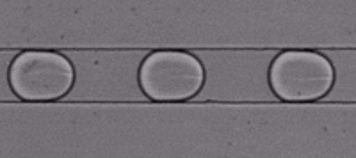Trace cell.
<instances>
[{
	"label": "cell",
	"instance_id": "obj_3",
	"mask_svg": "<svg viewBox=\"0 0 356 158\" xmlns=\"http://www.w3.org/2000/svg\"><path fill=\"white\" fill-rule=\"evenodd\" d=\"M333 66L324 55L310 50L280 53L269 71L275 94L285 102H314L332 89Z\"/></svg>",
	"mask_w": 356,
	"mask_h": 158
},
{
	"label": "cell",
	"instance_id": "obj_1",
	"mask_svg": "<svg viewBox=\"0 0 356 158\" xmlns=\"http://www.w3.org/2000/svg\"><path fill=\"white\" fill-rule=\"evenodd\" d=\"M13 93L24 102H54L72 89V62L52 50H25L13 59L8 71Z\"/></svg>",
	"mask_w": 356,
	"mask_h": 158
},
{
	"label": "cell",
	"instance_id": "obj_2",
	"mask_svg": "<svg viewBox=\"0 0 356 158\" xmlns=\"http://www.w3.org/2000/svg\"><path fill=\"white\" fill-rule=\"evenodd\" d=\"M205 71L195 55L180 50H161L146 57L139 71V84L155 102H184L203 85Z\"/></svg>",
	"mask_w": 356,
	"mask_h": 158
}]
</instances>
